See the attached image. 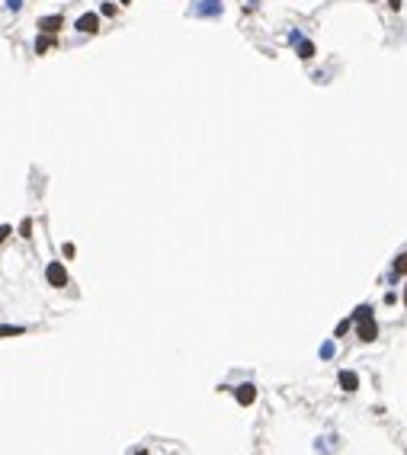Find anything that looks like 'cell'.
Wrapping results in <instances>:
<instances>
[{"instance_id": "4fadbf2b", "label": "cell", "mask_w": 407, "mask_h": 455, "mask_svg": "<svg viewBox=\"0 0 407 455\" xmlns=\"http://www.w3.org/2000/svg\"><path fill=\"white\" fill-rule=\"evenodd\" d=\"M103 16H116V7H112V4H103Z\"/></svg>"}, {"instance_id": "5bb4252c", "label": "cell", "mask_w": 407, "mask_h": 455, "mask_svg": "<svg viewBox=\"0 0 407 455\" xmlns=\"http://www.w3.org/2000/svg\"><path fill=\"white\" fill-rule=\"evenodd\" d=\"M388 7H391V10H401V0H388Z\"/></svg>"}, {"instance_id": "277c9868", "label": "cell", "mask_w": 407, "mask_h": 455, "mask_svg": "<svg viewBox=\"0 0 407 455\" xmlns=\"http://www.w3.org/2000/svg\"><path fill=\"white\" fill-rule=\"evenodd\" d=\"M97 26H100V16H97V13H84L80 20H77V29H80V32H90V36L97 32Z\"/></svg>"}, {"instance_id": "6da1fadb", "label": "cell", "mask_w": 407, "mask_h": 455, "mask_svg": "<svg viewBox=\"0 0 407 455\" xmlns=\"http://www.w3.org/2000/svg\"><path fill=\"white\" fill-rule=\"evenodd\" d=\"M45 279H48V285H55V288H64V285H67V273H64L61 263H48Z\"/></svg>"}, {"instance_id": "7c38bea8", "label": "cell", "mask_w": 407, "mask_h": 455, "mask_svg": "<svg viewBox=\"0 0 407 455\" xmlns=\"http://www.w3.org/2000/svg\"><path fill=\"white\" fill-rule=\"evenodd\" d=\"M346 330H350V321H340V324H337V337H343Z\"/></svg>"}, {"instance_id": "30bf717a", "label": "cell", "mask_w": 407, "mask_h": 455, "mask_svg": "<svg viewBox=\"0 0 407 455\" xmlns=\"http://www.w3.org/2000/svg\"><path fill=\"white\" fill-rule=\"evenodd\" d=\"M20 234H23V238H32V221H29V218L20 224Z\"/></svg>"}, {"instance_id": "8fae6325", "label": "cell", "mask_w": 407, "mask_h": 455, "mask_svg": "<svg viewBox=\"0 0 407 455\" xmlns=\"http://www.w3.org/2000/svg\"><path fill=\"white\" fill-rule=\"evenodd\" d=\"M51 48V39H39L36 42V51H39V55H42V51H48Z\"/></svg>"}, {"instance_id": "ba28073f", "label": "cell", "mask_w": 407, "mask_h": 455, "mask_svg": "<svg viewBox=\"0 0 407 455\" xmlns=\"http://www.w3.org/2000/svg\"><path fill=\"white\" fill-rule=\"evenodd\" d=\"M356 321H372V308H369V305H359V308H356Z\"/></svg>"}, {"instance_id": "52a82bcc", "label": "cell", "mask_w": 407, "mask_h": 455, "mask_svg": "<svg viewBox=\"0 0 407 455\" xmlns=\"http://www.w3.org/2000/svg\"><path fill=\"white\" fill-rule=\"evenodd\" d=\"M404 273H407V253H401L394 260V276H404Z\"/></svg>"}, {"instance_id": "9a60e30c", "label": "cell", "mask_w": 407, "mask_h": 455, "mask_svg": "<svg viewBox=\"0 0 407 455\" xmlns=\"http://www.w3.org/2000/svg\"><path fill=\"white\" fill-rule=\"evenodd\" d=\"M404 305H407V285H404Z\"/></svg>"}, {"instance_id": "7a4b0ae2", "label": "cell", "mask_w": 407, "mask_h": 455, "mask_svg": "<svg viewBox=\"0 0 407 455\" xmlns=\"http://www.w3.org/2000/svg\"><path fill=\"white\" fill-rule=\"evenodd\" d=\"M234 398L247 407V404H254V401H257V388H254V385H237V388H234Z\"/></svg>"}, {"instance_id": "5b68a950", "label": "cell", "mask_w": 407, "mask_h": 455, "mask_svg": "<svg viewBox=\"0 0 407 455\" xmlns=\"http://www.w3.org/2000/svg\"><path fill=\"white\" fill-rule=\"evenodd\" d=\"M375 337H378L375 321H359V340H362V343H372Z\"/></svg>"}, {"instance_id": "9c48e42d", "label": "cell", "mask_w": 407, "mask_h": 455, "mask_svg": "<svg viewBox=\"0 0 407 455\" xmlns=\"http://www.w3.org/2000/svg\"><path fill=\"white\" fill-rule=\"evenodd\" d=\"M301 58H311V55H314V45H311V42H301Z\"/></svg>"}, {"instance_id": "e0dca14e", "label": "cell", "mask_w": 407, "mask_h": 455, "mask_svg": "<svg viewBox=\"0 0 407 455\" xmlns=\"http://www.w3.org/2000/svg\"><path fill=\"white\" fill-rule=\"evenodd\" d=\"M122 4H132V0H122Z\"/></svg>"}, {"instance_id": "8992f818", "label": "cell", "mask_w": 407, "mask_h": 455, "mask_svg": "<svg viewBox=\"0 0 407 455\" xmlns=\"http://www.w3.org/2000/svg\"><path fill=\"white\" fill-rule=\"evenodd\" d=\"M340 385H343V391H356L359 388L356 372H340Z\"/></svg>"}, {"instance_id": "3957f363", "label": "cell", "mask_w": 407, "mask_h": 455, "mask_svg": "<svg viewBox=\"0 0 407 455\" xmlns=\"http://www.w3.org/2000/svg\"><path fill=\"white\" fill-rule=\"evenodd\" d=\"M61 26H64V16H45V20H39V29L48 32V36H55Z\"/></svg>"}, {"instance_id": "2e32d148", "label": "cell", "mask_w": 407, "mask_h": 455, "mask_svg": "<svg viewBox=\"0 0 407 455\" xmlns=\"http://www.w3.org/2000/svg\"><path fill=\"white\" fill-rule=\"evenodd\" d=\"M135 455H148V452H144V449H141V452H135Z\"/></svg>"}]
</instances>
